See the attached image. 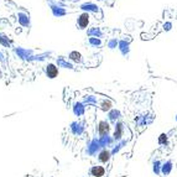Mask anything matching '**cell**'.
<instances>
[{
    "label": "cell",
    "instance_id": "cell-1",
    "mask_svg": "<svg viewBox=\"0 0 177 177\" xmlns=\"http://www.w3.org/2000/svg\"><path fill=\"white\" fill-rule=\"evenodd\" d=\"M118 50H119L120 55H122L123 57L128 58L129 55H130V41H127V39H122V40H119Z\"/></svg>",
    "mask_w": 177,
    "mask_h": 177
},
{
    "label": "cell",
    "instance_id": "cell-18",
    "mask_svg": "<svg viewBox=\"0 0 177 177\" xmlns=\"http://www.w3.org/2000/svg\"><path fill=\"white\" fill-rule=\"evenodd\" d=\"M114 143V139L109 135L107 136H103V138H99V144H101L102 149H107V148H110Z\"/></svg>",
    "mask_w": 177,
    "mask_h": 177
},
{
    "label": "cell",
    "instance_id": "cell-9",
    "mask_svg": "<svg viewBox=\"0 0 177 177\" xmlns=\"http://www.w3.org/2000/svg\"><path fill=\"white\" fill-rule=\"evenodd\" d=\"M81 10L82 11H84V13H98L99 11V6L97 5V4H94V3H83L81 6Z\"/></svg>",
    "mask_w": 177,
    "mask_h": 177
},
{
    "label": "cell",
    "instance_id": "cell-25",
    "mask_svg": "<svg viewBox=\"0 0 177 177\" xmlns=\"http://www.w3.org/2000/svg\"><path fill=\"white\" fill-rule=\"evenodd\" d=\"M161 166H162V162L160 160H154L152 161V172L156 176L161 175Z\"/></svg>",
    "mask_w": 177,
    "mask_h": 177
},
{
    "label": "cell",
    "instance_id": "cell-10",
    "mask_svg": "<svg viewBox=\"0 0 177 177\" xmlns=\"http://www.w3.org/2000/svg\"><path fill=\"white\" fill-rule=\"evenodd\" d=\"M14 52H15V53L18 55V57L21 58V60H30V57H32V53H34L32 50H26V49H23V47L14 49Z\"/></svg>",
    "mask_w": 177,
    "mask_h": 177
},
{
    "label": "cell",
    "instance_id": "cell-24",
    "mask_svg": "<svg viewBox=\"0 0 177 177\" xmlns=\"http://www.w3.org/2000/svg\"><path fill=\"white\" fill-rule=\"evenodd\" d=\"M88 44L91 45V47H94V49H101L103 46V41L99 37H89L88 39Z\"/></svg>",
    "mask_w": 177,
    "mask_h": 177
},
{
    "label": "cell",
    "instance_id": "cell-12",
    "mask_svg": "<svg viewBox=\"0 0 177 177\" xmlns=\"http://www.w3.org/2000/svg\"><path fill=\"white\" fill-rule=\"evenodd\" d=\"M72 112H73L75 117H82V115H84L86 105L83 104V102H76L72 107Z\"/></svg>",
    "mask_w": 177,
    "mask_h": 177
},
{
    "label": "cell",
    "instance_id": "cell-31",
    "mask_svg": "<svg viewBox=\"0 0 177 177\" xmlns=\"http://www.w3.org/2000/svg\"><path fill=\"white\" fill-rule=\"evenodd\" d=\"M175 120L177 122V114H176V117H175Z\"/></svg>",
    "mask_w": 177,
    "mask_h": 177
},
{
    "label": "cell",
    "instance_id": "cell-22",
    "mask_svg": "<svg viewBox=\"0 0 177 177\" xmlns=\"http://www.w3.org/2000/svg\"><path fill=\"white\" fill-rule=\"evenodd\" d=\"M98 103V98L92 94H87L83 97V104L84 105H96Z\"/></svg>",
    "mask_w": 177,
    "mask_h": 177
},
{
    "label": "cell",
    "instance_id": "cell-3",
    "mask_svg": "<svg viewBox=\"0 0 177 177\" xmlns=\"http://www.w3.org/2000/svg\"><path fill=\"white\" fill-rule=\"evenodd\" d=\"M124 124L122 122H117L115 123V129H114V134H113V139L114 141H122L123 136H124Z\"/></svg>",
    "mask_w": 177,
    "mask_h": 177
},
{
    "label": "cell",
    "instance_id": "cell-16",
    "mask_svg": "<svg viewBox=\"0 0 177 177\" xmlns=\"http://www.w3.org/2000/svg\"><path fill=\"white\" fill-rule=\"evenodd\" d=\"M112 157V151L108 149H102L99 154H98V160L101 161L102 164H107Z\"/></svg>",
    "mask_w": 177,
    "mask_h": 177
},
{
    "label": "cell",
    "instance_id": "cell-4",
    "mask_svg": "<svg viewBox=\"0 0 177 177\" xmlns=\"http://www.w3.org/2000/svg\"><path fill=\"white\" fill-rule=\"evenodd\" d=\"M102 149L101 144H99V139H93V140H91V143L88 144V146H87V154L88 155H91V156H93V155H96L97 152L99 151Z\"/></svg>",
    "mask_w": 177,
    "mask_h": 177
},
{
    "label": "cell",
    "instance_id": "cell-7",
    "mask_svg": "<svg viewBox=\"0 0 177 177\" xmlns=\"http://www.w3.org/2000/svg\"><path fill=\"white\" fill-rule=\"evenodd\" d=\"M109 133H110V124H109V122L101 120L98 123V135H99V138L109 135Z\"/></svg>",
    "mask_w": 177,
    "mask_h": 177
},
{
    "label": "cell",
    "instance_id": "cell-19",
    "mask_svg": "<svg viewBox=\"0 0 177 177\" xmlns=\"http://www.w3.org/2000/svg\"><path fill=\"white\" fill-rule=\"evenodd\" d=\"M58 67H62V68H68V70H73V65H72V62L71 61H67V60H65V57H62V56H60L58 58H57V63H56Z\"/></svg>",
    "mask_w": 177,
    "mask_h": 177
},
{
    "label": "cell",
    "instance_id": "cell-23",
    "mask_svg": "<svg viewBox=\"0 0 177 177\" xmlns=\"http://www.w3.org/2000/svg\"><path fill=\"white\" fill-rule=\"evenodd\" d=\"M99 107H101V109L103 112L108 113L109 110L113 109V102L110 101V99H103L101 102V104H99Z\"/></svg>",
    "mask_w": 177,
    "mask_h": 177
},
{
    "label": "cell",
    "instance_id": "cell-6",
    "mask_svg": "<svg viewBox=\"0 0 177 177\" xmlns=\"http://www.w3.org/2000/svg\"><path fill=\"white\" fill-rule=\"evenodd\" d=\"M152 122H154V117H150L149 114H143V115H139L136 119H135V123L138 127H148L150 125Z\"/></svg>",
    "mask_w": 177,
    "mask_h": 177
},
{
    "label": "cell",
    "instance_id": "cell-27",
    "mask_svg": "<svg viewBox=\"0 0 177 177\" xmlns=\"http://www.w3.org/2000/svg\"><path fill=\"white\" fill-rule=\"evenodd\" d=\"M127 140H122V141H119L114 148H113V150H112V155H114V154H117V152L120 151V149H123L125 145H127Z\"/></svg>",
    "mask_w": 177,
    "mask_h": 177
},
{
    "label": "cell",
    "instance_id": "cell-17",
    "mask_svg": "<svg viewBox=\"0 0 177 177\" xmlns=\"http://www.w3.org/2000/svg\"><path fill=\"white\" fill-rule=\"evenodd\" d=\"M87 35H88L89 37H99V39H102V37L104 36L102 29L101 27H97V26L88 29V30H87Z\"/></svg>",
    "mask_w": 177,
    "mask_h": 177
},
{
    "label": "cell",
    "instance_id": "cell-8",
    "mask_svg": "<svg viewBox=\"0 0 177 177\" xmlns=\"http://www.w3.org/2000/svg\"><path fill=\"white\" fill-rule=\"evenodd\" d=\"M18 23L20 24V26H23V27H30V25H31L30 15L27 13H24V11L18 13Z\"/></svg>",
    "mask_w": 177,
    "mask_h": 177
},
{
    "label": "cell",
    "instance_id": "cell-11",
    "mask_svg": "<svg viewBox=\"0 0 177 177\" xmlns=\"http://www.w3.org/2000/svg\"><path fill=\"white\" fill-rule=\"evenodd\" d=\"M70 130H71V133L73 135L78 136V135H82L84 133V127H83V124L81 122H72L71 125H70Z\"/></svg>",
    "mask_w": 177,
    "mask_h": 177
},
{
    "label": "cell",
    "instance_id": "cell-5",
    "mask_svg": "<svg viewBox=\"0 0 177 177\" xmlns=\"http://www.w3.org/2000/svg\"><path fill=\"white\" fill-rule=\"evenodd\" d=\"M88 25H89V14L83 11L77 19V26L79 30H84L88 27Z\"/></svg>",
    "mask_w": 177,
    "mask_h": 177
},
{
    "label": "cell",
    "instance_id": "cell-14",
    "mask_svg": "<svg viewBox=\"0 0 177 177\" xmlns=\"http://www.w3.org/2000/svg\"><path fill=\"white\" fill-rule=\"evenodd\" d=\"M120 117H122V113H120L119 109L113 108L112 110L108 112V120H109L110 123H117V122H119Z\"/></svg>",
    "mask_w": 177,
    "mask_h": 177
},
{
    "label": "cell",
    "instance_id": "cell-2",
    "mask_svg": "<svg viewBox=\"0 0 177 177\" xmlns=\"http://www.w3.org/2000/svg\"><path fill=\"white\" fill-rule=\"evenodd\" d=\"M45 73H46V77L50 78V79H55L58 77V66L55 65V63H47V66L45 67Z\"/></svg>",
    "mask_w": 177,
    "mask_h": 177
},
{
    "label": "cell",
    "instance_id": "cell-30",
    "mask_svg": "<svg viewBox=\"0 0 177 177\" xmlns=\"http://www.w3.org/2000/svg\"><path fill=\"white\" fill-rule=\"evenodd\" d=\"M162 30L166 31V32L171 31V30H172V23H171V21H166V23L162 25Z\"/></svg>",
    "mask_w": 177,
    "mask_h": 177
},
{
    "label": "cell",
    "instance_id": "cell-29",
    "mask_svg": "<svg viewBox=\"0 0 177 177\" xmlns=\"http://www.w3.org/2000/svg\"><path fill=\"white\" fill-rule=\"evenodd\" d=\"M157 141H159V144H160V145H166V144L169 143V136H167V134H165V133L160 134V136H159Z\"/></svg>",
    "mask_w": 177,
    "mask_h": 177
},
{
    "label": "cell",
    "instance_id": "cell-21",
    "mask_svg": "<svg viewBox=\"0 0 177 177\" xmlns=\"http://www.w3.org/2000/svg\"><path fill=\"white\" fill-rule=\"evenodd\" d=\"M89 172H91V176L93 177H103L105 174V169L103 166H93Z\"/></svg>",
    "mask_w": 177,
    "mask_h": 177
},
{
    "label": "cell",
    "instance_id": "cell-26",
    "mask_svg": "<svg viewBox=\"0 0 177 177\" xmlns=\"http://www.w3.org/2000/svg\"><path fill=\"white\" fill-rule=\"evenodd\" d=\"M118 45H119V40L115 39V37L109 39L108 42H107V47H108L109 50H115V49H118Z\"/></svg>",
    "mask_w": 177,
    "mask_h": 177
},
{
    "label": "cell",
    "instance_id": "cell-20",
    "mask_svg": "<svg viewBox=\"0 0 177 177\" xmlns=\"http://www.w3.org/2000/svg\"><path fill=\"white\" fill-rule=\"evenodd\" d=\"M68 61L72 63H81L82 62V53L79 51H71L68 55Z\"/></svg>",
    "mask_w": 177,
    "mask_h": 177
},
{
    "label": "cell",
    "instance_id": "cell-28",
    "mask_svg": "<svg viewBox=\"0 0 177 177\" xmlns=\"http://www.w3.org/2000/svg\"><path fill=\"white\" fill-rule=\"evenodd\" d=\"M0 45H3V46H6V47H10V45H11V41L4 35V34H0Z\"/></svg>",
    "mask_w": 177,
    "mask_h": 177
},
{
    "label": "cell",
    "instance_id": "cell-13",
    "mask_svg": "<svg viewBox=\"0 0 177 177\" xmlns=\"http://www.w3.org/2000/svg\"><path fill=\"white\" fill-rule=\"evenodd\" d=\"M51 13L55 18H63L66 14H67V10L65 9V6H55V5H51Z\"/></svg>",
    "mask_w": 177,
    "mask_h": 177
},
{
    "label": "cell",
    "instance_id": "cell-15",
    "mask_svg": "<svg viewBox=\"0 0 177 177\" xmlns=\"http://www.w3.org/2000/svg\"><path fill=\"white\" fill-rule=\"evenodd\" d=\"M172 169H174V161H172V160H167V161H165V162H162L161 174H162L164 176H167V175L171 174Z\"/></svg>",
    "mask_w": 177,
    "mask_h": 177
}]
</instances>
